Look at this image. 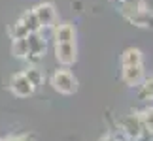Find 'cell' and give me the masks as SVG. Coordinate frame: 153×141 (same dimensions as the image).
Wrapping results in <instances>:
<instances>
[{
  "label": "cell",
  "mask_w": 153,
  "mask_h": 141,
  "mask_svg": "<svg viewBox=\"0 0 153 141\" xmlns=\"http://www.w3.org/2000/svg\"><path fill=\"white\" fill-rule=\"evenodd\" d=\"M140 77H142V64H138V66H123V79L128 85L138 83Z\"/></svg>",
  "instance_id": "52a82bcc"
},
{
  "label": "cell",
  "mask_w": 153,
  "mask_h": 141,
  "mask_svg": "<svg viewBox=\"0 0 153 141\" xmlns=\"http://www.w3.org/2000/svg\"><path fill=\"white\" fill-rule=\"evenodd\" d=\"M34 15H36L40 26H51L57 13H55V8L51 4H38L34 8Z\"/></svg>",
  "instance_id": "7a4b0ae2"
},
{
  "label": "cell",
  "mask_w": 153,
  "mask_h": 141,
  "mask_svg": "<svg viewBox=\"0 0 153 141\" xmlns=\"http://www.w3.org/2000/svg\"><path fill=\"white\" fill-rule=\"evenodd\" d=\"M57 60L62 64H72L76 60V43L68 42V43H57Z\"/></svg>",
  "instance_id": "3957f363"
},
{
  "label": "cell",
  "mask_w": 153,
  "mask_h": 141,
  "mask_svg": "<svg viewBox=\"0 0 153 141\" xmlns=\"http://www.w3.org/2000/svg\"><path fill=\"white\" fill-rule=\"evenodd\" d=\"M51 83H53V87H55L59 92H64V94H72L76 90V79H74V75L70 72H66V70L55 72Z\"/></svg>",
  "instance_id": "6da1fadb"
},
{
  "label": "cell",
  "mask_w": 153,
  "mask_h": 141,
  "mask_svg": "<svg viewBox=\"0 0 153 141\" xmlns=\"http://www.w3.org/2000/svg\"><path fill=\"white\" fill-rule=\"evenodd\" d=\"M19 21L23 23V26L28 30V34H30V32H38L40 28H42V26H40V23H38V19H36V15H34V10L25 11Z\"/></svg>",
  "instance_id": "ba28073f"
},
{
  "label": "cell",
  "mask_w": 153,
  "mask_h": 141,
  "mask_svg": "<svg viewBox=\"0 0 153 141\" xmlns=\"http://www.w3.org/2000/svg\"><path fill=\"white\" fill-rule=\"evenodd\" d=\"M121 4H125V6H144V0H121Z\"/></svg>",
  "instance_id": "9a60e30c"
},
{
  "label": "cell",
  "mask_w": 153,
  "mask_h": 141,
  "mask_svg": "<svg viewBox=\"0 0 153 141\" xmlns=\"http://www.w3.org/2000/svg\"><path fill=\"white\" fill-rule=\"evenodd\" d=\"M74 36H76V32H74V26H72V25H61V26H57V30H55V40H57V43L74 42Z\"/></svg>",
  "instance_id": "8992f818"
},
{
  "label": "cell",
  "mask_w": 153,
  "mask_h": 141,
  "mask_svg": "<svg viewBox=\"0 0 153 141\" xmlns=\"http://www.w3.org/2000/svg\"><path fill=\"white\" fill-rule=\"evenodd\" d=\"M25 77L28 79V83H30L32 87H38L40 83H42V73H40L38 68H28L25 72Z\"/></svg>",
  "instance_id": "7c38bea8"
},
{
  "label": "cell",
  "mask_w": 153,
  "mask_h": 141,
  "mask_svg": "<svg viewBox=\"0 0 153 141\" xmlns=\"http://www.w3.org/2000/svg\"><path fill=\"white\" fill-rule=\"evenodd\" d=\"M10 34H11V38H13V40H19V38H27L28 36V30L23 26L21 21H17L15 25L10 28Z\"/></svg>",
  "instance_id": "4fadbf2b"
},
{
  "label": "cell",
  "mask_w": 153,
  "mask_h": 141,
  "mask_svg": "<svg viewBox=\"0 0 153 141\" xmlns=\"http://www.w3.org/2000/svg\"><path fill=\"white\" fill-rule=\"evenodd\" d=\"M27 43H28V53H34V55H44L45 51V42L44 38L40 36L38 32H30L27 36Z\"/></svg>",
  "instance_id": "5b68a950"
},
{
  "label": "cell",
  "mask_w": 153,
  "mask_h": 141,
  "mask_svg": "<svg viewBox=\"0 0 153 141\" xmlns=\"http://www.w3.org/2000/svg\"><path fill=\"white\" fill-rule=\"evenodd\" d=\"M142 96H153V81H148V83L144 85V92Z\"/></svg>",
  "instance_id": "5bb4252c"
},
{
  "label": "cell",
  "mask_w": 153,
  "mask_h": 141,
  "mask_svg": "<svg viewBox=\"0 0 153 141\" xmlns=\"http://www.w3.org/2000/svg\"><path fill=\"white\" fill-rule=\"evenodd\" d=\"M146 124H148V126L151 128V130H153V109L146 113Z\"/></svg>",
  "instance_id": "2e32d148"
},
{
  "label": "cell",
  "mask_w": 153,
  "mask_h": 141,
  "mask_svg": "<svg viewBox=\"0 0 153 141\" xmlns=\"http://www.w3.org/2000/svg\"><path fill=\"white\" fill-rule=\"evenodd\" d=\"M123 126H125V130L131 134V136H134V137L140 136V132L146 130V126L136 119V117H128V119H125L123 120Z\"/></svg>",
  "instance_id": "9c48e42d"
},
{
  "label": "cell",
  "mask_w": 153,
  "mask_h": 141,
  "mask_svg": "<svg viewBox=\"0 0 153 141\" xmlns=\"http://www.w3.org/2000/svg\"><path fill=\"white\" fill-rule=\"evenodd\" d=\"M11 90H13L17 96H28V94H32L34 87L28 83V79L25 77V73H17L13 79H11Z\"/></svg>",
  "instance_id": "277c9868"
},
{
  "label": "cell",
  "mask_w": 153,
  "mask_h": 141,
  "mask_svg": "<svg viewBox=\"0 0 153 141\" xmlns=\"http://www.w3.org/2000/svg\"><path fill=\"white\" fill-rule=\"evenodd\" d=\"M11 53H13L17 58L27 57V55H28V43H27V38L13 40V47H11Z\"/></svg>",
  "instance_id": "8fae6325"
},
{
  "label": "cell",
  "mask_w": 153,
  "mask_h": 141,
  "mask_svg": "<svg viewBox=\"0 0 153 141\" xmlns=\"http://www.w3.org/2000/svg\"><path fill=\"white\" fill-rule=\"evenodd\" d=\"M121 62L123 66H138V64H142V53L138 49H127Z\"/></svg>",
  "instance_id": "30bf717a"
}]
</instances>
